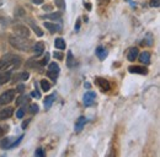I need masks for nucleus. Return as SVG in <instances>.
Returning a JSON list of instances; mask_svg holds the SVG:
<instances>
[{
  "label": "nucleus",
  "instance_id": "1",
  "mask_svg": "<svg viewBox=\"0 0 160 157\" xmlns=\"http://www.w3.org/2000/svg\"><path fill=\"white\" fill-rule=\"evenodd\" d=\"M21 64V58L14 54H5L0 59V71L9 70V69L19 68Z\"/></svg>",
  "mask_w": 160,
  "mask_h": 157
},
{
  "label": "nucleus",
  "instance_id": "2",
  "mask_svg": "<svg viewBox=\"0 0 160 157\" xmlns=\"http://www.w3.org/2000/svg\"><path fill=\"white\" fill-rule=\"evenodd\" d=\"M9 43L15 49L22 50V52H29L31 50L32 44L29 39H26V37H20V36H10L9 37Z\"/></svg>",
  "mask_w": 160,
  "mask_h": 157
},
{
  "label": "nucleus",
  "instance_id": "3",
  "mask_svg": "<svg viewBox=\"0 0 160 157\" xmlns=\"http://www.w3.org/2000/svg\"><path fill=\"white\" fill-rule=\"evenodd\" d=\"M15 98V90H6L5 92H3L0 95V104H6L10 103L11 101Z\"/></svg>",
  "mask_w": 160,
  "mask_h": 157
},
{
  "label": "nucleus",
  "instance_id": "4",
  "mask_svg": "<svg viewBox=\"0 0 160 157\" xmlns=\"http://www.w3.org/2000/svg\"><path fill=\"white\" fill-rule=\"evenodd\" d=\"M14 32L16 33V36H20V37H30V30L27 28L25 25H15L12 27Z\"/></svg>",
  "mask_w": 160,
  "mask_h": 157
},
{
  "label": "nucleus",
  "instance_id": "5",
  "mask_svg": "<svg viewBox=\"0 0 160 157\" xmlns=\"http://www.w3.org/2000/svg\"><path fill=\"white\" fill-rule=\"evenodd\" d=\"M58 74H59V65L57 63H51L48 66V71H47L48 77H51L53 81H56L58 77Z\"/></svg>",
  "mask_w": 160,
  "mask_h": 157
},
{
  "label": "nucleus",
  "instance_id": "6",
  "mask_svg": "<svg viewBox=\"0 0 160 157\" xmlns=\"http://www.w3.org/2000/svg\"><path fill=\"white\" fill-rule=\"evenodd\" d=\"M95 84L99 86V89L101 90L102 92H107L111 89V85L110 82L106 80V78H102V77H96L95 78Z\"/></svg>",
  "mask_w": 160,
  "mask_h": 157
},
{
  "label": "nucleus",
  "instance_id": "7",
  "mask_svg": "<svg viewBox=\"0 0 160 157\" xmlns=\"http://www.w3.org/2000/svg\"><path fill=\"white\" fill-rule=\"evenodd\" d=\"M128 71L131 74H139V75H147L148 74V69L144 66H138V65H132L128 68Z\"/></svg>",
  "mask_w": 160,
  "mask_h": 157
},
{
  "label": "nucleus",
  "instance_id": "8",
  "mask_svg": "<svg viewBox=\"0 0 160 157\" xmlns=\"http://www.w3.org/2000/svg\"><path fill=\"white\" fill-rule=\"evenodd\" d=\"M14 114V108L11 107H6L0 110V120H5V119H9Z\"/></svg>",
  "mask_w": 160,
  "mask_h": 157
},
{
  "label": "nucleus",
  "instance_id": "9",
  "mask_svg": "<svg viewBox=\"0 0 160 157\" xmlns=\"http://www.w3.org/2000/svg\"><path fill=\"white\" fill-rule=\"evenodd\" d=\"M95 97H96V95L94 93L93 91L86 92V93L84 95V103H85V106H90V104H93V102L95 101Z\"/></svg>",
  "mask_w": 160,
  "mask_h": 157
},
{
  "label": "nucleus",
  "instance_id": "10",
  "mask_svg": "<svg viewBox=\"0 0 160 157\" xmlns=\"http://www.w3.org/2000/svg\"><path fill=\"white\" fill-rule=\"evenodd\" d=\"M43 26L49 32H51V33H54V32H59V31H61V26H58L56 24H52V22H44Z\"/></svg>",
  "mask_w": 160,
  "mask_h": 157
},
{
  "label": "nucleus",
  "instance_id": "11",
  "mask_svg": "<svg viewBox=\"0 0 160 157\" xmlns=\"http://www.w3.org/2000/svg\"><path fill=\"white\" fill-rule=\"evenodd\" d=\"M137 57H138V48H131L128 50V54H127L128 62H134Z\"/></svg>",
  "mask_w": 160,
  "mask_h": 157
},
{
  "label": "nucleus",
  "instance_id": "12",
  "mask_svg": "<svg viewBox=\"0 0 160 157\" xmlns=\"http://www.w3.org/2000/svg\"><path fill=\"white\" fill-rule=\"evenodd\" d=\"M139 59V62L140 63H143V64H148L150 62V53L149 52H143L142 54H138V57H137Z\"/></svg>",
  "mask_w": 160,
  "mask_h": 157
},
{
  "label": "nucleus",
  "instance_id": "13",
  "mask_svg": "<svg viewBox=\"0 0 160 157\" xmlns=\"http://www.w3.org/2000/svg\"><path fill=\"white\" fill-rule=\"evenodd\" d=\"M11 78V72L5 71V72H0V85H4L9 82V80Z\"/></svg>",
  "mask_w": 160,
  "mask_h": 157
},
{
  "label": "nucleus",
  "instance_id": "14",
  "mask_svg": "<svg viewBox=\"0 0 160 157\" xmlns=\"http://www.w3.org/2000/svg\"><path fill=\"white\" fill-rule=\"evenodd\" d=\"M43 50H44V44L42 42H37L33 45V52L36 55H41L43 53Z\"/></svg>",
  "mask_w": 160,
  "mask_h": 157
},
{
  "label": "nucleus",
  "instance_id": "15",
  "mask_svg": "<svg viewBox=\"0 0 160 157\" xmlns=\"http://www.w3.org/2000/svg\"><path fill=\"white\" fill-rule=\"evenodd\" d=\"M85 123H86V118H85V117H80V118L76 120V123H75V131H80L81 129L84 128Z\"/></svg>",
  "mask_w": 160,
  "mask_h": 157
},
{
  "label": "nucleus",
  "instance_id": "16",
  "mask_svg": "<svg viewBox=\"0 0 160 157\" xmlns=\"http://www.w3.org/2000/svg\"><path fill=\"white\" fill-rule=\"evenodd\" d=\"M62 17V14L59 12H51V14H47V15H43L42 18H48V20H61Z\"/></svg>",
  "mask_w": 160,
  "mask_h": 157
},
{
  "label": "nucleus",
  "instance_id": "17",
  "mask_svg": "<svg viewBox=\"0 0 160 157\" xmlns=\"http://www.w3.org/2000/svg\"><path fill=\"white\" fill-rule=\"evenodd\" d=\"M54 47L61 50L65 49V41L63 38H56V41H54Z\"/></svg>",
  "mask_w": 160,
  "mask_h": 157
},
{
  "label": "nucleus",
  "instance_id": "18",
  "mask_svg": "<svg viewBox=\"0 0 160 157\" xmlns=\"http://www.w3.org/2000/svg\"><path fill=\"white\" fill-rule=\"evenodd\" d=\"M53 101H54V95H49V96L46 97V98H44V108H46V109H49V108H51Z\"/></svg>",
  "mask_w": 160,
  "mask_h": 157
},
{
  "label": "nucleus",
  "instance_id": "19",
  "mask_svg": "<svg viewBox=\"0 0 160 157\" xmlns=\"http://www.w3.org/2000/svg\"><path fill=\"white\" fill-rule=\"evenodd\" d=\"M96 55H97L101 60H103V59L107 57V52L102 47H97V49H96Z\"/></svg>",
  "mask_w": 160,
  "mask_h": 157
},
{
  "label": "nucleus",
  "instance_id": "20",
  "mask_svg": "<svg viewBox=\"0 0 160 157\" xmlns=\"http://www.w3.org/2000/svg\"><path fill=\"white\" fill-rule=\"evenodd\" d=\"M74 63H75V59H74V57H73V53L69 50V52H68V55H67V65H68V68H73Z\"/></svg>",
  "mask_w": 160,
  "mask_h": 157
},
{
  "label": "nucleus",
  "instance_id": "21",
  "mask_svg": "<svg viewBox=\"0 0 160 157\" xmlns=\"http://www.w3.org/2000/svg\"><path fill=\"white\" fill-rule=\"evenodd\" d=\"M39 85H41V89H42L44 92H47V91L51 90V84H49L47 80H41Z\"/></svg>",
  "mask_w": 160,
  "mask_h": 157
},
{
  "label": "nucleus",
  "instance_id": "22",
  "mask_svg": "<svg viewBox=\"0 0 160 157\" xmlns=\"http://www.w3.org/2000/svg\"><path fill=\"white\" fill-rule=\"evenodd\" d=\"M30 77V74L29 72H21V74H17L15 75V80H27Z\"/></svg>",
  "mask_w": 160,
  "mask_h": 157
},
{
  "label": "nucleus",
  "instance_id": "23",
  "mask_svg": "<svg viewBox=\"0 0 160 157\" xmlns=\"http://www.w3.org/2000/svg\"><path fill=\"white\" fill-rule=\"evenodd\" d=\"M14 140V137H7V139H5L3 142H1V146L5 147V149H10V142Z\"/></svg>",
  "mask_w": 160,
  "mask_h": 157
},
{
  "label": "nucleus",
  "instance_id": "24",
  "mask_svg": "<svg viewBox=\"0 0 160 157\" xmlns=\"http://www.w3.org/2000/svg\"><path fill=\"white\" fill-rule=\"evenodd\" d=\"M56 6L59 7L61 10H64L65 9V1L64 0H56Z\"/></svg>",
  "mask_w": 160,
  "mask_h": 157
},
{
  "label": "nucleus",
  "instance_id": "25",
  "mask_svg": "<svg viewBox=\"0 0 160 157\" xmlns=\"http://www.w3.org/2000/svg\"><path fill=\"white\" fill-rule=\"evenodd\" d=\"M38 109H39V107L36 103H33V104H31L30 106V112L32 113V114H35V113H37L38 112Z\"/></svg>",
  "mask_w": 160,
  "mask_h": 157
},
{
  "label": "nucleus",
  "instance_id": "26",
  "mask_svg": "<svg viewBox=\"0 0 160 157\" xmlns=\"http://www.w3.org/2000/svg\"><path fill=\"white\" fill-rule=\"evenodd\" d=\"M32 28L35 30V32H36V35H37L38 37H42V36H43V32H42V30H41V28H39L38 26H35V25H33V26H32Z\"/></svg>",
  "mask_w": 160,
  "mask_h": 157
},
{
  "label": "nucleus",
  "instance_id": "27",
  "mask_svg": "<svg viewBox=\"0 0 160 157\" xmlns=\"http://www.w3.org/2000/svg\"><path fill=\"white\" fill-rule=\"evenodd\" d=\"M159 5H160L159 0H150V6L152 7H159Z\"/></svg>",
  "mask_w": 160,
  "mask_h": 157
},
{
  "label": "nucleus",
  "instance_id": "28",
  "mask_svg": "<svg viewBox=\"0 0 160 157\" xmlns=\"http://www.w3.org/2000/svg\"><path fill=\"white\" fill-rule=\"evenodd\" d=\"M22 102H27V97L26 96H21L20 98L16 101V104H21Z\"/></svg>",
  "mask_w": 160,
  "mask_h": 157
},
{
  "label": "nucleus",
  "instance_id": "29",
  "mask_svg": "<svg viewBox=\"0 0 160 157\" xmlns=\"http://www.w3.org/2000/svg\"><path fill=\"white\" fill-rule=\"evenodd\" d=\"M48 60H49V54H46V57L41 60V65H46L48 63Z\"/></svg>",
  "mask_w": 160,
  "mask_h": 157
},
{
  "label": "nucleus",
  "instance_id": "30",
  "mask_svg": "<svg viewBox=\"0 0 160 157\" xmlns=\"http://www.w3.org/2000/svg\"><path fill=\"white\" fill-rule=\"evenodd\" d=\"M110 1H111V0H97V4L100 6H105V5H107Z\"/></svg>",
  "mask_w": 160,
  "mask_h": 157
},
{
  "label": "nucleus",
  "instance_id": "31",
  "mask_svg": "<svg viewBox=\"0 0 160 157\" xmlns=\"http://www.w3.org/2000/svg\"><path fill=\"white\" fill-rule=\"evenodd\" d=\"M24 114H25V110H24V109H19V110L16 112V117L21 119L22 117H24Z\"/></svg>",
  "mask_w": 160,
  "mask_h": 157
},
{
  "label": "nucleus",
  "instance_id": "32",
  "mask_svg": "<svg viewBox=\"0 0 160 157\" xmlns=\"http://www.w3.org/2000/svg\"><path fill=\"white\" fill-rule=\"evenodd\" d=\"M35 155L36 156H39V157H42L44 154H43V150L42 149H37V150H36V152H35Z\"/></svg>",
  "mask_w": 160,
  "mask_h": 157
},
{
  "label": "nucleus",
  "instance_id": "33",
  "mask_svg": "<svg viewBox=\"0 0 160 157\" xmlns=\"http://www.w3.org/2000/svg\"><path fill=\"white\" fill-rule=\"evenodd\" d=\"M54 58H57V59H59V60H62V59H63V54L62 53H54Z\"/></svg>",
  "mask_w": 160,
  "mask_h": 157
},
{
  "label": "nucleus",
  "instance_id": "34",
  "mask_svg": "<svg viewBox=\"0 0 160 157\" xmlns=\"http://www.w3.org/2000/svg\"><path fill=\"white\" fill-rule=\"evenodd\" d=\"M79 28H80V18H78L75 24V31H79Z\"/></svg>",
  "mask_w": 160,
  "mask_h": 157
},
{
  "label": "nucleus",
  "instance_id": "35",
  "mask_svg": "<svg viewBox=\"0 0 160 157\" xmlns=\"http://www.w3.org/2000/svg\"><path fill=\"white\" fill-rule=\"evenodd\" d=\"M32 96H33V97H37V98H39V97H41V93H39L38 91H33V92H32Z\"/></svg>",
  "mask_w": 160,
  "mask_h": 157
},
{
  "label": "nucleus",
  "instance_id": "36",
  "mask_svg": "<svg viewBox=\"0 0 160 157\" xmlns=\"http://www.w3.org/2000/svg\"><path fill=\"white\" fill-rule=\"evenodd\" d=\"M33 1V4H36V5H41V4L43 3V0H32Z\"/></svg>",
  "mask_w": 160,
  "mask_h": 157
},
{
  "label": "nucleus",
  "instance_id": "37",
  "mask_svg": "<svg viewBox=\"0 0 160 157\" xmlns=\"http://www.w3.org/2000/svg\"><path fill=\"white\" fill-rule=\"evenodd\" d=\"M43 10H44V11H46V10L51 11V10H52V6H51V5H44V6H43Z\"/></svg>",
  "mask_w": 160,
  "mask_h": 157
},
{
  "label": "nucleus",
  "instance_id": "38",
  "mask_svg": "<svg viewBox=\"0 0 160 157\" xmlns=\"http://www.w3.org/2000/svg\"><path fill=\"white\" fill-rule=\"evenodd\" d=\"M4 134H5V130H4V129H3L1 127H0V137L4 136Z\"/></svg>",
  "mask_w": 160,
  "mask_h": 157
},
{
  "label": "nucleus",
  "instance_id": "39",
  "mask_svg": "<svg viewBox=\"0 0 160 157\" xmlns=\"http://www.w3.org/2000/svg\"><path fill=\"white\" fill-rule=\"evenodd\" d=\"M17 91H19V92H22V91H24V86L20 85L19 87H17Z\"/></svg>",
  "mask_w": 160,
  "mask_h": 157
},
{
  "label": "nucleus",
  "instance_id": "40",
  "mask_svg": "<svg viewBox=\"0 0 160 157\" xmlns=\"http://www.w3.org/2000/svg\"><path fill=\"white\" fill-rule=\"evenodd\" d=\"M85 6H86L88 10H91V5H90V4H85Z\"/></svg>",
  "mask_w": 160,
  "mask_h": 157
}]
</instances>
